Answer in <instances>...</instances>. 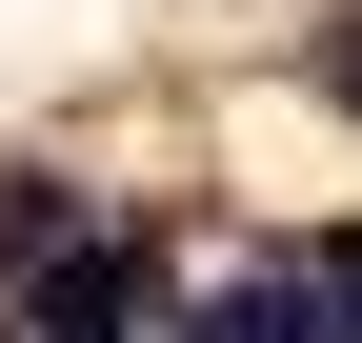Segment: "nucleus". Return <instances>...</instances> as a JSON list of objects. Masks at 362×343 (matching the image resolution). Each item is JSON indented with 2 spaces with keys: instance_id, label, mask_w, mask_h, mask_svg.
Segmentation results:
<instances>
[{
  "instance_id": "nucleus-1",
  "label": "nucleus",
  "mask_w": 362,
  "mask_h": 343,
  "mask_svg": "<svg viewBox=\"0 0 362 343\" xmlns=\"http://www.w3.org/2000/svg\"><path fill=\"white\" fill-rule=\"evenodd\" d=\"M121 323H141V242H61L21 283V343H121Z\"/></svg>"
},
{
  "instance_id": "nucleus-3",
  "label": "nucleus",
  "mask_w": 362,
  "mask_h": 343,
  "mask_svg": "<svg viewBox=\"0 0 362 343\" xmlns=\"http://www.w3.org/2000/svg\"><path fill=\"white\" fill-rule=\"evenodd\" d=\"M61 263V182H0V283H40Z\"/></svg>"
},
{
  "instance_id": "nucleus-4",
  "label": "nucleus",
  "mask_w": 362,
  "mask_h": 343,
  "mask_svg": "<svg viewBox=\"0 0 362 343\" xmlns=\"http://www.w3.org/2000/svg\"><path fill=\"white\" fill-rule=\"evenodd\" d=\"M322 283H342V323H362V242H322Z\"/></svg>"
},
{
  "instance_id": "nucleus-2",
  "label": "nucleus",
  "mask_w": 362,
  "mask_h": 343,
  "mask_svg": "<svg viewBox=\"0 0 362 343\" xmlns=\"http://www.w3.org/2000/svg\"><path fill=\"white\" fill-rule=\"evenodd\" d=\"M202 343H342V283H322V263H262V283H242Z\"/></svg>"
},
{
  "instance_id": "nucleus-5",
  "label": "nucleus",
  "mask_w": 362,
  "mask_h": 343,
  "mask_svg": "<svg viewBox=\"0 0 362 343\" xmlns=\"http://www.w3.org/2000/svg\"><path fill=\"white\" fill-rule=\"evenodd\" d=\"M322 81H362V21H342V40H322Z\"/></svg>"
}]
</instances>
